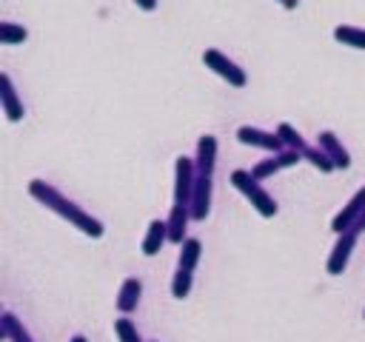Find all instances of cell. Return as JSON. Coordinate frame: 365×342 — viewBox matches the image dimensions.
Masks as SVG:
<instances>
[{
    "label": "cell",
    "instance_id": "obj_12",
    "mask_svg": "<svg viewBox=\"0 0 365 342\" xmlns=\"http://www.w3.org/2000/svg\"><path fill=\"white\" fill-rule=\"evenodd\" d=\"M194 165H197V174L214 177V168H217V137H214V134H202V137L197 140Z\"/></svg>",
    "mask_w": 365,
    "mask_h": 342
},
{
    "label": "cell",
    "instance_id": "obj_18",
    "mask_svg": "<svg viewBox=\"0 0 365 342\" xmlns=\"http://www.w3.org/2000/svg\"><path fill=\"white\" fill-rule=\"evenodd\" d=\"M334 40L342 43V46H348V48L365 51V28H359V26H348V23L336 26L334 28Z\"/></svg>",
    "mask_w": 365,
    "mask_h": 342
},
{
    "label": "cell",
    "instance_id": "obj_3",
    "mask_svg": "<svg viewBox=\"0 0 365 342\" xmlns=\"http://www.w3.org/2000/svg\"><path fill=\"white\" fill-rule=\"evenodd\" d=\"M194 180H197L194 157L180 154V157L174 160V197H171V205H177V208H191Z\"/></svg>",
    "mask_w": 365,
    "mask_h": 342
},
{
    "label": "cell",
    "instance_id": "obj_6",
    "mask_svg": "<svg viewBox=\"0 0 365 342\" xmlns=\"http://www.w3.org/2000/svg\"><path fill=\"white\" fill-rule=\"evenodd\" d=\"M237 140H240L242 145L262 148V151H271V154H277V151L285 148L277 131H265V128H257V125H240V128H237Z\"/></svg>",
    "mask_w": 365,
    "mask_h": 342
},
{
    "label": "cell",
    "instance_id": "obj_25",
    "mask_svg": "<svg viewBox=\"0 0 365 342\" xmlns=\"http://www.w3.org/2000/svg\"><path fill=\"white\" fill-rule=\"evenodd\" d=\"M354 231H359V234L365 231V208H362V214L356 217V222H354Z\"/></svg>",
    "mask_w": 365,
    "mask_h": 342
},
{
    "label": "cell",
    "instance_id": "obj_1",
    "mask_svg": "<svg viewBox=\"0 0 365 342\" xmlns=\"http://www.w3.org/2000/svg\"><path fill=\"white\" fill-rule=\"evenodd\" d=\"M29 194L40 202V205H46L48 211H54L57 217H63L68 225H74L77 231H83L86 237H91V239H100L103 234H106V228H103V222L97 219V217H91L88 211H83L74 200H68L63 191H57L51 182H46V180H31L29 182Z\"/></svg>",
    "mask_w": 365,
    "mask_h": 342
},
{
    "label": "cell",
    "instance_id": "obj_9",
    "mask_svg": "<svg viewBox=\"0 0 365 342\" xmlns=\"http://www.w3.org/2000/svg\"><path fill=\"white\" fill-rule=\"evenodd\" d=\"M0 105H3V114H6V120H9V123H20V120H23V114H26L23 100H20V94H17L14 83H11V77H9L6 71L0 74Z\"/></svg>",
    "mask_w": 365,
    "mask_h": 342
},
{
    "label": "cell",
    "instance_id": "obj_16",
    "mask_svg": "<svg viewBox=\"0 0 365 342\" xmlns=\"http://www.w3.org/2000/svg\"><path fill=\"white\" fill-rule=\"evenodd\" d=\"M0 333H3V339H9V342H34L31 333L26 331V325H23L11 311H3V314H0Z\"/></svg>",
    "mask_w": 365,
    "mask_h": 342
},
{
    "label": "cell",
    "instance_id": "obj_2",
    "mask_svg": "<svg viewBox=\"0 0 365 342\" xmlns=\"http://www.w3.org/2000/svg\"><path fill=\"white\" fill-rule=\"evenodd\" d=\"M231 185L254 205V211L259 214V217H265V219H271V217H277V211H279V205H277V200L262 188V182L251 174V171H245V168H237V171H231Z\"/></svg>",
    "mask_w": 365,
    "mask_h": 342
},
{
    "label": "cell",
    "instance_id": "obj_7",
    "mask_svg": "<svg viewBox=\"0 0 365 342\" xmlns=\"http://www.w3.org/2000/svg\"><path fill=\"white\" fill-rule=\"evenodd\" d=\"M302 160V154L299 151H294V148H282V151H277V154H271L268 160H259V162H254L251 165V174L262 182V180H268V177H274L277 171H282V168H291V165H297Z\"/></svg>",
    "mask_w": 365,
    "mask_h": 342
},
{
    "label": "cell",
    "instance_id": "obj_11",
    "mask_svg": "<svg viewBox=\"0 0 365 342\" xmlns=\"http://www.w3.org/2000/svg\"><path fill=\"white\" fill-rule=\"evenodd\" d=\"M362 208H365V185L342 205V211L331 219V231L334 234H342V231H348V228H354V222H356V217L362 214Z\"/></svg>",
    "mask_w": 365,
    "mask_h": 342
},
{
    "label": "cell",
    "instance_id": "obj_17",
    "mask_svg": "<svg viewBox=\"0 0 365 342\" xmlns=\"http://www.w3.org/2000/svg\"><path fill=\"white\" fill-rule=\"evenodd\" d=\"M202 256V242L197 237H185L182 245H180V256H177V268H185V271H194L197 262Z\"/></svg>",
    "mask_w": 365,
    "mask_h": 342
},
{
    "label": "cell",
    "instance_id": "obj_8",
    "mask_svg": "<svg viewBox=\"0 0 365 342\" xmlns=\"http://www.w3.org/2000/svg\"><path fill=\"white\" fill-rule=\"evenodd\" d=\"M211 191H214V177L197 174L194 194H191V219L194 222H202L211 214Z\"/></svg>",
    "mask_w": 365,
    "mask_h": 342
},
{
    "label": "cell",
    "instance_id": "obj_5",
    "mask_svg": "<svg viewBox=\"0 0 365 342\" xmlns=\"http://www.w3.org/2000/svg\"><path fill=\"white\" fill-rule=\"evenodd\" d=\"M356 242H359V231H354V228L336 234V242H334V248H331V254H328V259H325V271H328L331 276L345 274V268H348V262H351V254H354Z\"/></svg>",
    "mask_w": 365,
    "mask_h": 342
},
{
    "label": "cell",
    "instance_id": "obj_27",
    "mask_svg": "<svg viewBox=\"0 0 365 342\" xmlns=\"http://www.w3.org/2000/svg\"><path fill=\"white\" fill-rule=\"evenodd\" d=\"M68 342H88V339H86V336H83V333H74V336H71V339H68Z\"/></svg>",
    "mask_w": 365,
    "mask_h": 342
},
{
    "label": "cell",
    "instance_id": "obj_24",
    "mask_svg": "<svg viewBox=\"0 0 365 342\" xmlns=\"http://www.w3.org/2000/svg\"><path fill=\"white\" fill-rule=\"evenodd\" d=\"M137 3V9H143V11H154L157 9V0H134Z\"/></svg>",
    "mask_w": 365,
    "mask_h": 342
},
{
    "label": "cell",
    "instance_id": "obj_13",
    "mask_svg": "<svg viewBox=\"0 0 365 342\" xmlns=\"http://www.w3.org/2000/svg\"><path fill=\"white\" fill-rule=\"evenodd\" d=\"M140 294H143V282H140V276H128V279H123V285H120V291H117V299H114L117 311H120V314H131V311H137V305H140Z\"/></svg>",
    "mask_w": 365,
    "mask_h": 342
},
{
    "label": "cell",
    "instance_id": "obj_26",
    "mask_svg": "<svg viewBox=\"0 0 365 342\" xmlns=\"http://www.w3.org/2000/svg\"><path fill=\"white\" fill-rule=\"evenodd\" d=\"M279 3H282L285 9H297V3H299V0H279Z\"/></svg>",
    "mask_w": 365,
    "mask_h": 342
},
{
    "label": "cell",
    "instance_id": "obj_23",
    "mask_svg": "<svg viewBox=\"0 0 365 342\" xmlns=\"http://www.w3.org/2000/svg\"><path fill=\"white\" fill-rule=\"evenodd\" d=\"M114 333H117V339L120 342H143L140 339V331H137V325L123 314L120 319H114Z\"/></svg>",
    "mask_w": 365,
    "mask_h": 342
},
{
    "label": "cell",
    "instance_id": "obj_28",
    "mask_svg": "<svg viewBox=\"0 0 365 342\" xmlns=\"http://www.w3.org/2000/svg\"><path fill=\"white\" fill-rule=\"evenodd\" d=\"M362 319H365V311H362Z\"/></svg>",
    "mask_w": 365,
    "mask_h": 342
},
{
    "label": "cell",
    "instance_id": "obj_14",
    "mask_svg": "<svg viewBox=\"0 0 365 342\" xmlns=\"http://www.w3.org/2000/svg\"><path fill=\"white\" fill-rule=\"evenodd\" d=\"M165 242H168V222L151 219L145 228V237H143V256H157Z\"/></svg>",
    "mask_w": 365,
    "mask_h": 342
},
{
    "label": "cell",
    "instance_id": "obj_4",
    "mask_svg": "<svg viewBox=\"0 0 365 342\" xmlns=\"http://www.w3.org/2000/svg\"><path fill=\"white\" fill-rule=\"evenodd\" d=\"M202 63H205V68H211L217 77H222L228 86H234V88H245V86H248L245 68H240L234 60H228L220 48H205V51H202Z\"/></svg>",
    "mask_w": 365,
    "mask_h": 342
},
{
    "label": "cell",
    "instance_id": "obj_21",
    "mask_svg": "<svg viewBox=\"0 0 365 342\" xmlns=\"http://www.w3.org/2000/svg\"><path fill=\"white\" fill-rule=\"evenodd\" d=\"M302 160H308V162H311L314 168H319L322 174L336 171V168H334V162H331V157H328V154H325L319 145H308V148L302 151Z\"/></svg>",
    "mask_w": 365,
    "mask_h": 342
},
{
    "label": "cell",
    "instance_id": "obj_20",
    "mask_svg": "<svg viewBox=\"0 0 365 342\" xmlns=\"http://www.w3.org/2000/svg\"><path fill=\"white\" fill-rule=\"evenodd\" d=\"M194 288V271H185V268H177L174 279H171V296L174 299H185Z\"/></svg>",
    "mask_w": 365,
    "mask_h": 342
},
{
    "label": "cell",
    "instance_id": "obj_10",
    "mask_svg": "<svg viewBox=\"0 0 365 342\" xmlns=\"http://www.w3.org/2000/svg\"><path fill=\"white\" fill-rule=\"evenodd\" d=\"M317 145L331 157V162H334V168L336 171H345V168H351V154L345 151V145H342V140L331 131V128H322L319 134H317Z\"/></svg>",
    "mask_w": 365,
    "mask_h": 342
},
{
    "label": "cell",
    "instance_id": "obj_22",
    "mask_svg": "<svg viewBox=\"0 0 365 342\" xmlns=\"http://www.w3.org/2000/svg\"><path fill=\"white\" fill-rule=\"evenodd\" d=\"M26 37H29V31H26L20 23H9V20L0 23V43H3V46H17V43H23Z\"/></svg>",
    "mask_w": 365,
    "mask_h": 342
},
{
    "label": "cell",
    "instance_id": "obj_19",
    "mask_svg": "<svg viewBox=\"0 0 365 342\" xmlns=\"http://www.w3.org/2000/svg\"><path fill=\"white\" fill-rule=\"evenodd\" d=\"M277 134H279V140H282L285 148H294V151H299V154L311 145V142H305V137H302L291 123H279V125H277Z\"/></svg>",
    "mask_w": 365,
    "mask_h": 342
},
{
    "label": "cell",
    "instance_id": "obj_15",
    "mask_svg": "<svg viewBox=\"0 0 365 342\" xmlns=\"http://www.w3.org/2000/svg\"><path fill=\"white\" fill-rule=\"evenodd\" d=\"M165 222H168V242L182 245L185 228H188V222H191V208H177V205H171Z\"/></svg>",
    "mask_w": 365,
    "mask_h": 342
}]
</instances>
